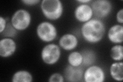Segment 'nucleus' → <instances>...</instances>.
<instances>
[{
  "label": "nucleus",
  "instance_id": "obj_1",
  "mask_svg": "<svg viewBox=\"0 0 123 82\" xmlns=\"http://www.w3.org/2000/svg\"><path fill=\"white\" fill-rule=\"evenodd\" d=\"M80 33L84 40L88 43L97 44L104 37L106 26L101 19L92 18L83 23L80 28Z\"/></svg>",
  "mask_w": 123,
  "mask_h": 82
},
{
  "label": "nucleus",
  "instance_id": "obj_2",
  "mask_svg": "<svg viewBox=\"0 0 123 82\" xmlns=\"http://www.w3.org/2000/svg\"><path fill=\"white\" fill-rule=\"evenodd\" d=\"M40 7L44 16L49 20H57L64 13V6L60 0H43Z\"/></svg>",
  "mask_w": 123,
  "mask_h": 82
},
{
  "label": "nucleus",
  "instance_id": "obj_3",
  "mask_svg": "<svg viewBox=\"0 0 123 82\" xmlns=\"http://www.w3.org/2000/svg\"><path fill=\"white\" fill-rule=\"evenodd\" d=\"M36 33L38 38L45 43L55 41L57 37V30L55 25L48 21L42 22L38 24Z\"/></svg>",
  "mask_w": 123,
  "mask_h": 82
},
{
  "label": "nucleus",
  "instance_id": "obj_4",
  "mask_svg": "<svg viewBox=\"0 0 123 82\" xmlns=\"http://www.w3.org/2000/svg\"><path fill=\"white\" fill-rule=\"evenodd\" d=\"M61 56L60 47L55 43H50L46 45L41 50V59L46 65H53L56 64L60 59Z\"/></svg>",
  "mask_w": 123,
  "mask_h": 82
},
{
  "label": "nucleus",
  "instance_id": "obj_5",
  "mask_svg": "<svg viewBox=\"0 0 123 82\" xmlns=\"http://www.w3.org/2000/svg\"><path fill=\"white\" fill-rule=\"evenodd\" d=\"M31 19V15L29 11L24 9H20L13 13L10 22L18 32H22L29 27Z\"/></svg>",
  "mask_w": 123,
  "mask_h": 82
},
{
  "label": "nucleus",
  "instance_id": "obj_6",
  "mask_svg": "<svg viewBox=\"0 0 123 82\" xmlns=\"http://www.w3.org/2000/svg\"><path fill=\"white\" fill-rule=\"evenodd\" d=\"M90 5L95 18L100 19L108 17L112 10V4L108 0H96Z\"/></svg>",
  "mask_w": 123,
  "mask_h": 82
},
{
  "label": "nucleus",
  "instance_id": "obj_7",
  "mask_svg": "<svg viewBox=\"0 0 123 82\" xmlns=\"http://www.w3.org/2000/svg\"><path fill=\"white\" fill-rule=\"evenodd\" d=\"M106 75L104 69L99 66L92 65L84 70L83 81L85 82H104Z\"/></svg>",
  "mask_w": 123,
  "mask_h": 82
},
{
  "label": "nucleus",
  "instance_id": "obj_8",
  "mask_svg": "<svg viewBox=\"0 0 123 82\" xmlns=\"http://www.w3.org/2000/svg\"><path fill=\"white\" fill-rule=\"evenodd\" d=\"M74 16L76 20L83 24L93 18V13L90 4H80L74 11Z\"/></svg>",
  "mask_w": 123,
  "mask_h": 82
},
{
  "label": "nucleus",
  "instance_id": "obj_9",
  "mask_svg": "<svg viewBox=\"0 0 123 82\" xmlns=\"http://www.w3.org/2000/svg\"><path fill=\"white\" fill-rule=\"evenodd\" d=\"M84 70L82 66L74 67L68 65L64 71L65 81L70 82H78L83 81Z\"/></svg>",
  "mask_w": 123,
  "mask_h": 82
},
{
  "label": "nucleus",
  "instance_id": "obj_10",
  "mask_svg": "<svg viewBox=\"0 0 123 82\" xmlns=\"http://www.w3.org/2000/svg\"><path fill=\"white\" fill-rule=\"evenodd\" d=\"M17 45L12 38H3L0 40V56L8 58L13 56L16 51Z\"/></svg>",
  "mask_w": 123,
  "mask_h": 82
},
{
  "label": "nucleus",
  "instance_id": "obj_11",
  "mask_svg": "<svg viewBox=\"0 0 123 82\" xmlns=\"http://www.w3.org/2000/svg\"><path fill=\"white\" fill-rule=\"evenodd\" d=\"M79 40L75 34L68 33L63 34L59 41V45L62 49L69 51L75 49L78 45Z\"/></svg>",
  "mask_w": 123,
  "mask_h": 82
},
{
  "label": "nucleus",
  "instance_id": "obj_12",
  "mask_svg": "<svg viewBox=\"0 0 123 82\" xmlns=\"http://www.w3.org/2000/svg\"><path fill=\"white\" fill-rule=\"evenodd\" d=\"M109 41L115 44H121L123 42V26L121 24L112 25L108 31Z\"/></svg>",
  "mask_w": 123,
  "mask_h": 82
},
{
  "label": "nucleus",
  "instance_id": "obj_13",
  "mask_svg": "<svg viewBox=\"0 0 123 82\" xmlns=\"http://www.w3.org/2000/svg\"><path fill=\"white\" fill-rule=\"evenodd\" d=\"M110 75L112 79L117 82L123 80V63L121 62H115L111 65L109 69Z\"/></svg>",
  "mask_w": 123,
  "mask_h": 82
},
{
  "label": "nucleus",
  "instance_id": "obj_14",
  "mask_svg": "<svg viewBox=\"0 0 123 82\" xmlns=\"http://www.w3.org/2000/svg\"><path fill=\"white\" fill-rule=\"evenodd\" d=\"M11 81L13 82H32L33 76L27 70H18L14 73L11 78Z\"/></svg>",
  "mask_w": 123,
  "mask_h": 82
},
{
  "label": "nucleus",
  "instance_id": "obj_15",
  "mask_svg": "<svg viewBox=\"0 0 123 82\" xmlns=\"http://www.w3.org/2000/svg\"><path fill=\"white\" fill-rule=\"evenodd\" d=\"M81 53L83 57V66L88 67L94 65L97 59V56L93 50L85 49L82 51Z\"/></svg>",
  "mask_w": 123,
  "mask_h": 82
},
{
  "label": "nucleus",
  "instance_id": "obj_16",
  "mask_svg": "<svg viewBox=\"0 0 123 82\" xmlns=\"http://www.w3.org/2000/svg\"><path fill=\"white\" fill-rule=\"evenodd\" d=\"M68 64L74 67L81 66L83 63V57L81 52L74 51L69 54L67 57Z\"/></svg>",
  "mask_w": 123,
  "mask_h": 82
},
{
  "label": "nucleus",
  "instance_id": "obj_17",
  "mask_svg": "<svg viewBox=\"0 0 123 82\" xmlns=\"http://www.w3.org/2000/svg\"><path fill=\"white\" fill-rule=\"evenodd\" d=\"M111 58L115 62H121L123 59V47L121 44H115L111 47Z\"/></svg>",
  "mask_w": 123,
  "mask_h": 82
},
{
  "label": "nucleus",
  "instance_id": "obj_18",
  "mask_svg": "<svg viewBox=\"0 0 123 82\" xmlns=\"http://www.w3.org/2000/svg\"><path fill=\"white\" fill-rule=\"evenodd\" d=\"M18 32V31L15 29L11 24V22H8L5 30L0 34L3 38H13L17 36Z\"/></svg>",
  "mask_w": 123,
  "mask_h": 82
},
{
  "label": "nucleus",
  "instance_id": "obj_19",
  "mask_svg": "<svg viewBox=\"0 0 123 82\" xmlns=\"http://www.w3.org/2000/svg\"><path fill=\"white\" fill-rule=\"evenodd\" d=\"M49 82H64L65 78L64 76L58 72L53 73L49 76L48 79Z\"/></svg>",
  "mask_w": 123,
  "mask_h": 82
},
{
  "label": "nucleus",
  "instance_id": "obj_20",
  "mask_svg": "<svg viewBox=\"0 0 123 82\" xmlns=\"http://www.w3.org/2000/svg\"><path fill=\"white\" fill-rule=\"evenodd\" d=\"M7 23V19L6 18L0 16V33H2L5 30Z\"/></svg>",
  "mask_w": 123,
  "mask_h": 82
},
{
  "label": "nucleus",
  "instance_id": "obj_21",
  "mask_svg": "<svg viewBox=\"0 0 123 82\" xmlns=\"http://www.w3.org/2000/svg\"><path fill=\"white\" fill-rule=\"evenodd\" d=\"M22 3L24 5L28 6H32L38 4L41 2L40 0H22Z\"/></svg>",
  "mask_w": 123,
  "mask_h": 82
},
{
  "label": "nucleus",
  "instance_id": "obj_22",
  "mask_svg": "<svg viewBox=\"0 0 123 82\" xmlns=\"http://www.w3.org/2000/svg\"><path fill=\"white\" fill-rule=\"evenodd\" d=\"M116 19L119 24L122 25L123 24V9L119 10L116 15Z\"/></svg>",
  "mask_w": 123,
  "mask_h": 82
},
{
  "label": "nucleus",
  "instance_id": "obj_23",
  "mask_svg": "<svg viewBox=\"0 0 123 82\" xmlns=\"http://www.w3.org/2000/svg\"><path fill=\"white\" fill-rule=\"evenodd\" d=\"M76 2L79 4H89L92 1L91 0H78Z\"/></svg>",
  "mask_w": 123,
  "mask_h": 82
}]
</instances>
